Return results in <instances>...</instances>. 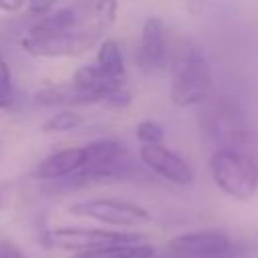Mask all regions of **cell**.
Segmentation results:
<instances>
[{"label": "cell", "mask_w": 258, "mask_h": 258, "mask_svg": "<svg viewBox=\"0 0 258 258\" xmlns=\"http://www.w3.org/2000/svg\"><path fill=\"white\" fill-rule=\"evenodd\" d=\"M198 127L202 135L220 147H242L250 141V129L246 123V115L238 101L230 95L208 97L200 105Z\"/></svg>", "instance_id": "cell-1"}, {"label": "cell", "mask_w": 258, "mask_h": 258, "mask_svg": "<svg viewBox=\"0 0 258 258\" xmlns=\"http://www.w3.org/2000/svg\"><path fill=\"white\" fill-rule=\"evenodd\" d=\"M214 183L230 198L246 202L258 191V163L238 147H220L210 157Z\"/></svg>", "instance_id": "cell-2"}, {"label": "cell", "mask_w": 258, "mask_h": 258, "mask_svg": "<svg viewBox=\"0 0 258 258\" xmlns=\"http://www.w3.org/2000/svg\"><path fill=\"white\" fill-rule=\"evenodd\" d=\"M103 30L95 24H85L75 30H42L38 26H30L22 36L20 44L32 56L42 58H64V56H81L89 48L101 42Z\"/></svg>", "instance_id": "cell-3"}, {"label": "cell", "mask_w": 258, "mask_h": 258, "mask_svg": "<svg viewBox=\"0 0 258 258\" xmlns=\"http://www.w3.org/2000/svg\"><path fill=\"white\" fill-rule=\"evenodd\" d=\"M212 91V67L198 46L181 48L173 64L171 101L177 107L202 105Z\"/></svg>", "instance_id": "cell-4"}, {"label": "cell", "mask_w": 258, "mask_h": 258, "mask_svg": "<svg viewBox=\"0 0 258 258\" xmlns=\"http://www.w3.org/2000/svg\"><path fill=\"white\" fill-rule=\"evenodd\" d=\"M69 212L81 218H89L107 226L117 228H137L151 222V214L133 202L113 200V198H91L69 206Z\"/></svg>", "instance_id": "cell-5"}, {"label": "cell", "mask_w": 258, "mask_h": 258, "mask_svg": "<svg viewBox=\"0 0 258 258\" xmlns=\"http://www.w3.org/2000/svg\"><path fill=\"white\" fill-rule=\"evenodd\" d=\"M137 240H143V234L105 230V228H81V226H60L44 234V242L48 246L62 250H77V252H89V250H99Z\"/></svg>", "instance_id": "cell-6"}, {"label": "cell", "mask_w": 258, "mask_h": 258, "mask_svg": "<svg viewBox=\"0 0 258 258\" xmlns=\"http://www.w3.org/2000/svg\"><path fill=\"white\" fill-rule=\"evenodd\" d=\"M165 250L173 258H224L232 250V240L218 230L187 232L171 238Z\"/></svg>", "instance_id": "cell-7"}, {"label": "cell", "mask_w": 258, "mask_h": 258, "mask_svg": "<svg viewBox=\"0 0 258 258\" xmlns=\"http://www.w3.org/2000/svg\"><path fill=\"white\" fill-rule=\"evenodd\" d=\"M139 159L149 171L175 185H189L194 181L191 165L163 143H141Z\"/></svg>", "instance_id": "cell-8"}, {"label": "cell", "mask_w": 258, "mask_h": 258, "mask_svg": "<svg viewBox=\"0 0 258 258\" xmlns=\"http://www.w3.org/2000/svg\"><path fill=\"white\" fill-rule=\"evenodd\" d=\"M167 60V46H165V26L159 16H147L141 26V40L137 48V62L141 71L151 73L163 69Z\"/></svg>", "instance_id": "cell-9"}, {"label": "cell", "mask_w": 258, "mask_h": 258, "mask_svg": "<svg viewBox=\"0 0 258 258\" xmlns=\"http://www.w3.org/2000/svg\"><path fill=\"white\" fill-rule=\"evenodd\" d=\"M85 167V149L83 147H67L44 157L32 171L36 179L42 181H64L71 175L79 173Z\"/></svg>", "instance_id": "cell-10"}, {"label": "cell", "mask_w": 258, "mask_h": 258, "mask_svg": "<svg viewBox=\"0 0 258 258\" xmlns=\"http://www.w3.org/2000/svg\"><path fill=\"white\" fill-rule=\"evenodd\" d=\"M34 101L40 107H77V105H99V97L79 87L73 79L56 85H46L34 93Z\"/></svg>", "instance_id": "cell-11"}, {"label": "cell", "mask_w": 258, "mask_h": 258, "mask_svg": "<svg viewBox=\"0 0 258 258\" xmlns=\"http://www.w3.org/2000/svg\"><path fill=\"white\" fill-rule=\"evenodd\" d=\"M73 81H75L79 87H83V89L91 91L93 95H97V97H99V105L105 103V99H107L109 93L127 87V79L111 77V75H107L105 71H101L95 62H93V64H83V67H79V69L75 71V75H73Z\"/></svg>", "instance_id": "cell-12"}, {"label": "cell", "mask_w": 258, "mask_h": 258, "mask_svg": "<svg viewBox=\"0 0 258 258\" xmlns=\"http://www.w3.org/2000/svg\"><path fill=\"white\" fill-rule=\"evenodd\" d=\"M153 256H155V248L143 240L123 242V244L77 254V258H153Z\"/></svg>", "instance_id": "cell-13"}, {"label": "cell", "mask_w": 258, "mask_h": 258, "mask_svg": "<svg viewBox=\"0 0 258 258\" xmlns=\"http://www.w3.org/2000/svg\"><path fill=\"white\" fill-rule=\"evenodd\" d=\"M95 64H97L101 71H105L107 75H111V77L127 79V69H125L123 50H121L119 42L113 40V38H105V40L99 42Z\"/></svg>", "instance_id": "cell-14"}, {"label": "cell", "mask_w": 258, "mask_h": 258, "mask_svg": "<svg viewBox=\"0 0 258 258\" xmlns=\"http://www.w3.org/2000/svg\"><path fill=\"white\" fill-rule=\"evenodd\" d=\"M83 125V115L73 111V109H60L56 113H52L44 123H42V131L44 133H69L75 131Z\"/></svg>", "instance_id": "cell-15"}, {"label": "cell", "mask_w": 258, "mask_h": 258, "mask_svg": "<svg viewBox=\"0 0 258 258\" xmlns=\"http://www.w3.org/2000/svg\"><path fill=\"white\" fill-rule=\"evenodd\" d=\"M14 103V85L12 73L6 60L0 56V109H10Z\"/></svg>", "instance_id": "cell-16"}, {"label": "cell", "mask_w": 258, "mask_h": 258, "mask_svg": "<svg viewBox=\"0 0 258 258\" xmlns=\"http://www.w3.org/2000/svg\"><path fill=\"white\" fill-rule=\"evenodd\" d=\"M135 135L141 143H161L165 133H163V127L157 121L145 119V121L135 125Z\"/></svg>", "instance_id": "cell-17"}, {"label": "cell", "mask_w": 258, "mask_h": 258, "mask_svg": "<svg viewBox=\"0 0 258 258\" xmlns=\"http://www.w3.org/2000/svg\"><path fill=\"white\" fill-rule=\"evenodd\" d=\"M56 2H58V0H26L28 12L34 14V16H38V18L46 16L48 12H52V8H54Z\"/></svg>", "instance_id": "cell-18"}, {"label": "cell", "mask_w": 258, "mask_h": 258, "mask_svg": "<svg viewBox=\"0 0 258 258\" xmlns=\"http://www.w3.org/2000/svg\"><path fill=\"white\" fill-rule=\"evenodd\" d=\"M0 258H26V256L22 254V250L12 240L2 238L0 240Z\"/></svg>", "instance_id": "cell-19"}, {"label": "cell", "mask_w": 258, "mask_h": 258, "mask_svg": "<svg viewBox=\"0 0 258 258\" xmlns=\"http://www.w3.org/2000/svg\"><path fill=\"white\" fill-rule=\"evenodd\" d=\"M185 2V10L191 14V16H198L206 10L208 6V0H183Z\"/></svg>", "instance_id": "cell-20"}, {"label": "cell", "mask_w": 258, "mask_h": 258, "mask_svg": "<svg viewBox=\"0 0 258 258\" xmlns=\"http://www.w3.org/2000/svg\"><path fill=\"white\" fill-rule=\"evenodd\" d=\"M26 0H0V10L2 12H18L22 10Z\"/></svg>", "instance_id": "cell-21"}, {"label": "cell", "mask_w": 258, "mask_h": 258, "mask_svg": "<svg viewBox=\"0 0 258 258\" xmlns=\"http://www.w3.org/2000/svg\"><path fill=\"white\" fill-rule=\"evenodd\" d=\"M4 200H6V189L0 185V208L4 206Z\"/></svg>", "instance_id": "cell-22"}, {"label": "cell", "mask_w": 258, "mask_h": 258, "mask_svg": "<svg viewBox=\"0 0 258 258\" xmlns=\"http://www.w3.org/2000/svg\"><path fill=\"white\" fill-rule=\"evenodd\" d=\"M224 258H226V256H224Z\"/></svg>", "instance_id": "cell-23"}]
</instances>
